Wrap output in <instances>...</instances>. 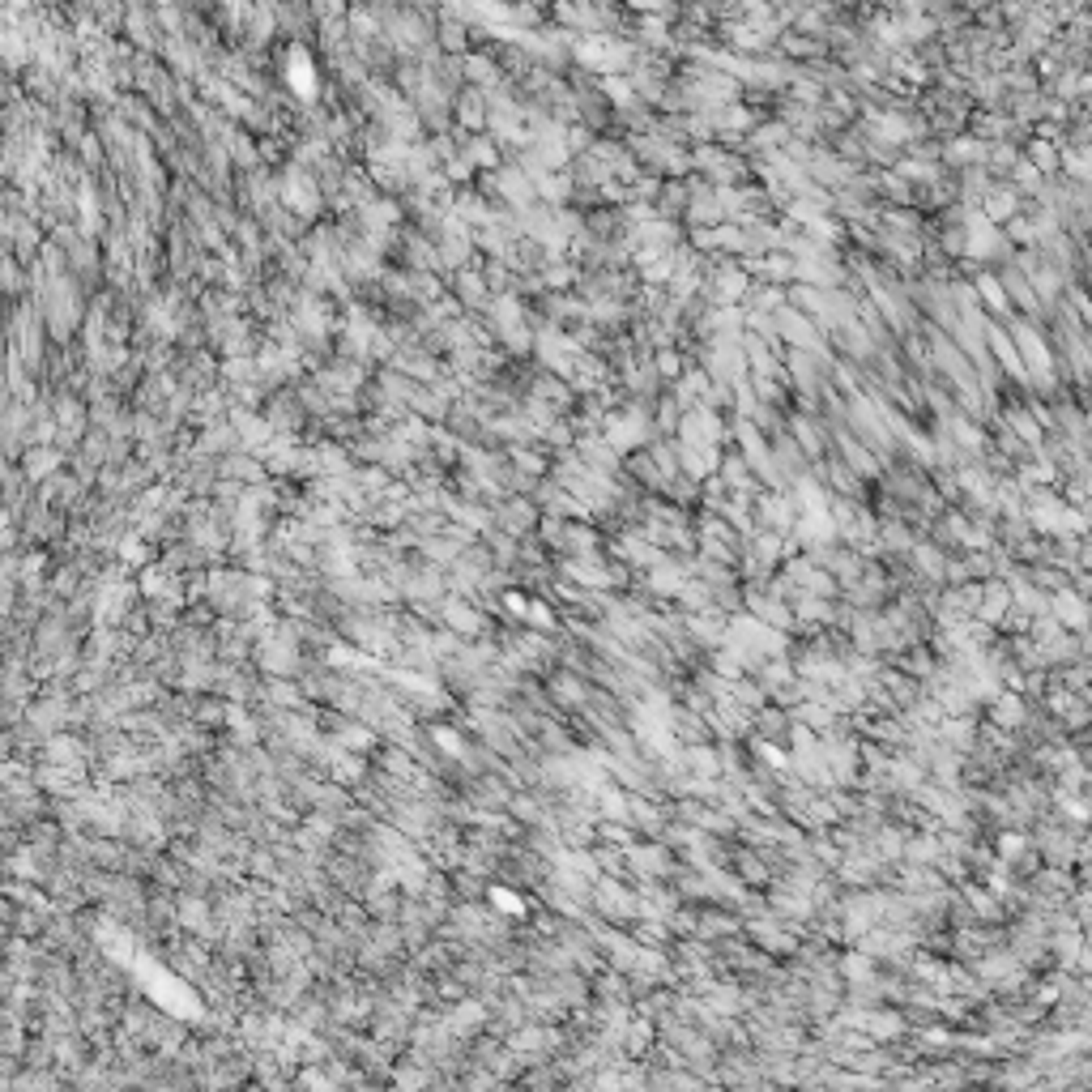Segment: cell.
<instances>
[{
	"label": "cell",
	"instance_id": "1",
	"mask_svg": "<svg viewBox=\"0 0 1092 1092\" xmlns=\"http://www.w3.org/2000/svg\"><path fill=\"white\" fill-rule=\"evenodd\" d=\"M291 81H295V90L303 95V99H312V90H316V73H312V56H307L303 47L291 52Z\"/></svg>",
	"mask_w": 1092,
	"mask_h": 1092
}]
</instances>
